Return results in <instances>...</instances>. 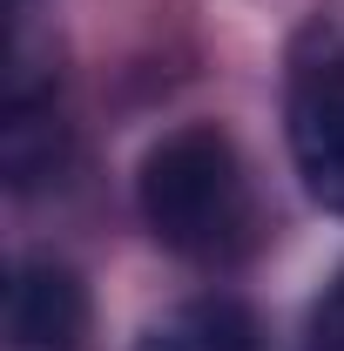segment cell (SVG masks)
<instances>
[{
	"label": "cell",
	"instance_id": "5",
	"mask_svg": "<svg viewBox=\"0 0 344 351\" xmlns=\"http://www.w3.org/2000/svg\"><path fill=\"white\" fill-rule=\"evenodd\" d=\"M304 351H344V270L324 284V298L310 304V331H304Z\"/></svg>",
	"mask_w": 344,
	"mask_h": 351
},
{
	"label": "cell",
	"instance_id": "3",
	"mask_svg": "<svg viewBox=\"0 0 344 351\" xmlns=\"http://www.w3.org/2000/svg\"><path fill=\"white\" fill-rule=\"evenodd\" d=\"M88 291L68 263H21L7 284V351H82Z\"/></svg>",
	"mask_w": 344,
	"mask_h": 351
},
{
	"label": "cell",
	"instance_id": "1",
	"mask_svg": "<svg viewBox=\"0 0 344 351\" xmlns=\"http://www.w3.org/2000/svg\"><path fill=\"white\" fill-rule=\"evenodd\" d=\"M135 203L149 237L196 263H223L250 243V182L236 162V142L216 122H189V129L162 135L142 176H135Z\"/></svg>",
	"mask_w": 344,
	"mask_h": 351
},
{
	"label": "cell",
	"instance_id": "2",
	"mask_svg": "<svg viewBox=\"0 0 344 351\" xmlns=\"http://www.w3.org/2000/svg\"><path fill=\"white\" fill-rule=\"evenodd\" d=\"M284 135L310 203L344 217V27H310L284 82Z\"/></svg>",
	"mask_w": 344,
	"mask_h": 351
},
{
	"label": "cell",
	"instance_id": "4",
	"mask_svg": "<svg viewBox=\"0 0 344 351\" xmlns=\"http://www.w3.org/2000/svg\"><path fill=\"white\" fill-rule=\"evenodd\" d=\"M135 351H257V324L236 298H196L175 304L162 324H149Z\"/></svg>",
	"mask_w": 344,
	"mask_h": 351
}]
</instances>
